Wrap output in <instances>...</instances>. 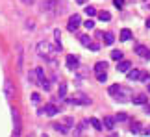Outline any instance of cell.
<instances>
[{
  "label": "cell",
  "mask_w": 150,
  "mask_h": 137,
  "mask_svg": "<svg viewBox=\"0 0 150 137\" xmlns=\"http://www.w3.org/2000/svg\"><path fill=\"white\" fill-rule=\"evenodd\" d=\"M59 52V48L54 47V44H50L48 41H39L37 43V54L41 56L45 59H52V56Z\"/></svg>",
  "instance_id": "obj_1"
},
{
  "label": "cell",
  "mask_w": 150,
  "mask_h": 137,
  "mask_svg": "<svg viewBox=\"0 0 150 137\" xmlns=\"http://www.w3.org/2000/svg\"><path fill=\"white\" fill-rule=\"evenodd\" d=\"M80 24H82V17H80L78 13H74V15L71 17V19H69V24H67V30H69V32H76Z\"/></svg>",
  "instance_id": "obj_2"
},
{
  "label": "cell",
  "mask_w": 150,
  "mask_h": 137,
  "mask_svg": "<svg viewBox=\"0 0 150 137\" xmlns=\"http://www.w3.org/2000/svg\"><path fill=\"white\" fill-rule=\"evenodd\" d=\"M128 96H132V91H130V89L119 87V91L115 93V96H113V98H115V100H119V102H128V100H130Z\"/></svg>",
  "instance_id": "obj_3"
},
{
  "label": "cell",
  "mask_w": 150,
  "mask_h": 137,
  "mask_svg": "<svg viewBox=\"0 0 150 137\" xmlns=\"http://www.w3.org/2000/svg\"><path fill=\"white\" fill-rule=\"evenodd\" d=\"M11 117H13V124H15V130H13V135H21V115L15 107H11Z\"/></svg>",
  "instance_id": "obj_4"
},
{
  "label": "cell",
  "mask_w": 150,
  "mask_h": 137,
  "mask_svg": "<svg viewBox=\"0 0 150 137\" xmlns=\"http://www.w3.org/2000/svg\"><path fill=\"white\" fill-rule=\"evenodd\" d=\"M59 111L57 109V107L54 106V104H47L45 107H41V109H39V115H47V117H54L56 113Z\"/></svg>",
  "instance_id": "obj_5"
},
{
  "label": "cell",
  "mask_w": 150,
  "mask_h": 137,
  "mask_svg": "<svg viewBox=\"0 0 150 137\" xmlns=\"http://www.w3.org/2000/svg\"><path fill=\"white\" fill-rule=\"evenodd\" d=\"M13 95H15L13 82H11V80H6V82H4V96H6V98H11Z\"/></svg>",
  "instance_id": "obj_6"
},
{
  "label": "cell",
  "mask_w": 150,
  "mask_h": 137,
  "mask_svg": "<svg viewBox=\"0 0 150 137\" xmlns=\"http://www.w3.org/2000/svg\"><path fill=\"white\" fill-rule=\"evenodd\" d=\"M135 54L141 56V58H145V59H150V50L146 47H143V44H137L135 47Z\"/></svg>",
  "instance_id": "obj_7"
},
{
  "label": "cell",
  "mask_w": 150,
  "mask_h": 137,
  "mask_svg": "<svg viewBox=\"0 0 150 137\" xmlns=\"http://www.w3.org/2000/svg\"><path fill=\"white\" fill-rule=\"evenodd\" d=\"M78 65H80V59L76 58V56H67V67L71 68V71L78 68Z\"/></svg>",
  "instance_id": "obj_8"
},
{
  "label": "cell",
  "mask_w": 150,
  "mask_h": 137,
  "mask_svg": "<svg viewBox=\"0 0 150 137\" xmlns=\"http://www.w3.org/2000/svg\"><path fill=\"white\" fill-rule=\"evenodd\" d=\"M115 117H104V122H102V126L106 128V130H113L115 128Z\"/></svg>",
  "instance_id": "obj_9"
},
{
  "label": "cell",
  "mask_w": 150,
  "mask_h": 137,
  "mask_svg": "<svg viewBox=\"0 0 150 137\" xmlns=\"http://www.w3.org/2000/svg\"><path fill=\"white\" fill-rule=\"evenodd\" d=\"M54 6H57V0H45V2L41 4V9L43 11H52Z\"/></svg>",
  "instance_id": "obj_10"
},
{
  "label": "cell",
  "mask_w": 150,
  "mask_h": 137,
  "mask_svg": "<svg viewBox=\"0 0 150 137\" xmlns=\"http://www.w3.org/2000/svg\"><path fill=\"white\" fill-rule=\"evenodd\" d=\"M132 102H134L135 106H143V104H146V102H148V96L146 95H137V96L132 98Z\"/></svg>",
  "instance_id": "obj_11"
},
{
  "label": "cell",
  "mask_w": 150,
  "mask_h": 137,
  "mask_svg": "<svg viewBox=\"0 0 150 137\" xmlns=\"http://www.w3.org/2000/svg\"><path fill=\"white\" fill-rule=\"evenodd\" d=\"M139 78H141V71H137V68L128 71V82H139Z\"/></svg>",
  "instance_id": "obj_12"
},
{
  "label": "cell",
  "mask_w": 150,
  "mask_h": 137,
  "mask_svg": "<svg viewBox=\"0 0 150 137\" xmlns=\"http://www.w3.org/2000/svg\"><path fill=\"white\" fill-rule=\"evenodd\" d=\"M130 67H132L130 61L120 59V61H119V65H117V71H119V72H128V71H130Z\"/></svg>",
  "instance_id": "obj_13"
},
{
  "label": "cell",
  "mask_w": 150,
  "mask_h": 137,
  "mask_svg": "<svg viewBox=\"0 0 150 137\" xmlns=\"http://www.w3.org/2000/svg\"><path fill=\"white\" fill-rule=\"evenodd\" d=\"M89 124L96 130V132H102V128H104V126H102V122L98 121V119H95V117H91V119H89Z\"/></svg>",
  "instance_id": "obj_14"
},
{
  "label": "cell",
  "mask_w": 150,
  "mask_h": 137,
  "mask_svg": "<svg viewBox=\"0 0 150 137\" xmlns=\"http://www.w3.org/2000/svg\"><path fill=\"white\" fill-rule=\"evenodd\" d=\"M67 95V83H59V89H57V98L63 100Z\"/></svg>",
  "instance_id": "obj_15"
},
{
  "label": "cell",
  "mask_w": 150,
  "mask_h": 137,
  "mask_svg": "<svg viewBox=\"0 0 150 137\" xmlns=\"http://www.w3.org/2000/svg\"><path fill=\"white\" fill-rule=\"evenodd\" d=\"M106 68H108V63L106 61H98V63L95 65V72L98 74V72H106Z\"/></svg>",
  "instance_id": "obj_16"
},
{
  "label": "cell",
  "mask_w": 150,
  "mask_h": 137,
  "mask_svg": "<svg viewBox=\"0 0 150 137\" xmlns=\"http://www.w3.org/2000/svg\"><path fill=\"white\" fill-rule=\"evenodd\" d=\"M120 41H130V39H132V32L128 30V28H124V30L122 32H120Z\"/></svg>",
  "instance_id": "obj_17"
},
{
  "label": "cell",
  "mask_w": 150,
  "mask_h": 137,
  "mask_svg": "<svg viewBox=\"0 0 150 137\" xmlns=\"http://www.w3.org/2000/svg\"><path fill=\"white\" fill-rule=\"evenodd\" d=\"M104 43H106V44H113L115 43V35H113L111 32H106V33H104Z\"/></svg>",
  "instance_id": "obj_18"
},
{
  "label": "cell",
  "mask_w": 150,
  "mask_h": 137,
  "mask_svg": "<svg viewBox=\"0 0 150 137\" xmlns=\"http://www.w3.org/2000/svg\"><path fill=\"white\" fill-rule=\"evenodd\" d=\"M143 124H139V122H135V124H132V128H130V132L134 133V135H137V133H143Z\"/></svg>",
  "instance_id": "obj_19"
},
{
  "label": "cell",
  "mask_w": 150,
  "mask_h": 137,
  "mask_svg": "<svg viewBox=\"0 0 150 137\" xmlns=\"http://www.w3.org/2000/svg\"><path fill=\"white\" fill-rule=\"evenodd\" d=\"M96 15H98V19L104 22V20H109V19H111V13H109V11H100V13H96Z\"/></svg>",
  "instance_id": "obj_20"
},
{
  "label": "cell",
  "mask_w": 150,
  "mask_h": 137,
  "mask_svg": "<svg viewBox=\"0 0 150 137\" xmlns=\"http://www.w3.org/2000/svg\"><path fill=\"white\" fill-rule=\"evenodd\" d=\"M35 74H37V83H41L43 80H45V71H43L41 67H37L35 68Z\"/></svg>",
  "instance_id": "obj_21"
},
{
  "label": "cell",
  "mask_w": 150,
  "mask_h": 137,
  "mask_svg": "<svg viewBox=\"0 0 150 137\" xmlns=\"http://www.w3.org/2000/svg\"><path fill=\"white\" fill-rule=\"evenodd\" d=\"M52 126H54V130H56V132H59V133H67L69 132V128L63 126V124H52Z\"/></svg>",
  "instance_id": "obj_22"
},
{
  "label": "cell",
  "mask_w": 150,
  "mask_h": 137,
  "mask_svg": "<svg viewBox=\"0 0 150 137\" xmlns=\"http://www.w3.org/2000/svg\"><path fill=\"white\" fill-rule=\"evenodd\" d=\"M80 43H82L83 47H89V44H91V37L89 35H80Z\"/></svg>",
  "instance_id": "obj_23"
},
{
  "label": "cell",
  "mask_w": 150,
  "mask_h": 137,
  "mask_svg": "<svg viewBox=\"0 0 150 137\" xmlns=\"http://www.w3.org/2000/svg\"><path fill=\"white\" fill-rule=\"evenodd\" d=\"M111 58L115 61H120V59H122V52H120V50H113V52H111Z\"/></svg>",
  "instance_id": "obj_24"
},
{
  "label": "cell",
  "mask_w": 150,
  "mask_h": 137,
  "mask_svg": "<svg viewBox=\"0 0 150 137\" xmlns=\"http://www.w3.org/2000/svg\"><path fill=\"white\" fill-rule=\"evenodd\" d=\"M87 124H89V121H82L80 126H78V130H76V133H83V130L87 128Z\"/></svg>",
  "instance_id": "obj_25"
},
{
  "label": "cell",
  "mask_w": 150,
  "mask_h": 137,
  "mask_svg": "<svg viewBox=\"0 0 150 137\" xmlns=\"http://www.w3.org/2000/svg\"><path fill=\"white\" fill-rule=\"evenodd\" d=\"M83 26L87 28V30H93V28H95V20H93V19H91V17H89V19L83 22Z\"/></svg>",
  "instance_id": "obj_26"
},
{
  "label": "cell",
  "mask_w": 150,
  "mask_h": 137,
  "mask_svg": "<svg viewBox=\"0 0 150 137\" xmlns=\"http://www.w3.org/2000/svg\"><path fill=\"white\" fill-rule=\"evenodd\" d=\"M85 13H87V17H95L96 15V9L93 8V6H87V8H85Z\"/></svg>",
  "instance_id": "obj_27"
},
{
  "label": "cell",
  "mask_w": 150,
  "mask_h": 137,
  "mask_svg": "<svg viewBox=\"0 0 150 137\" xmlns=\"http://www.w3.org/2000/svg\"><path fill=\"white\" fill-rule=\"evenodd\" d=\"M28 80H30V83H37V74H35V71H32L30 74H28Z\"/></svg>",
  "instance_id": "obj_28"
},
{
  "label": "cell",
  "mask_w": 150,
  "mask_h": 137,
  "mask_svg": "<svg viewBox=\"0 0 150 137\" xmlns=\"http://www.w3.org/2000/svg\"><path fill=\"white\" fill-rule=\"evenodd\" d=\"M119 87H120V85H119V83H115V85H111V87L108 89V93L111 95V96H115V93H117V91H119Z\"/></svg>",
  "instance_id": "obj_29"
},
{
  "label": "cell",
  "mask_w": 150,
  "mask_h": 137,
  "mask_svg": "<svg viewBox=\"0 0 150 137\" xmlns=\"http://www.w3.org/2000/svg\"><path fill=\"white\" fill-rule=\"evenodd\" d=\"M139 80H141L143 83H150V74H146V72H141V78H139Z\"/></svg>",
  "instance_id": "obj_30"
},
{
  "label": "cell",
  "mask_w": 150,
  "mask_h": 137,
  "mask_svg": "<svg viewBox=\"0 0 150 137\" xmlns=\"http://www.w3.org/2000/svg\"><path fill=\"white\" fill-rule=\"evenodd\" d=\"M96 80H98V82H106V80H108V74L106 72H98V74H96Z\"/></svg>",
  "instance_id": "obj_31"
},
{
  "label": "cell",
  "mask_w": 150,
  "mask_h": 137,
  "mask_svg": "<svg viewBox=\"0 0 150 137\" xmlns=\"http://www.w3.org/2000/svg\"><path fill=\"white\" fill-rule=\"evenodd\" d=\"M39 85H41V87H43L45 91H50V83H48V80H47V78H45V80H43V82L39 83Z\"/></svg>",
  "instance_id": "obj_32"
},
{
  "label": "cell",
  "mask_w": 150,
  "mask_h": 137,
  "mask_svg": "<svg viewBox=\"0 0 150 137\" xmlns=\"http://www.w3.org/2000/svg\"><path fill=\"white\" fill-rule=\"evenodd\" d=\"M115 121H119V122H124V121H128V117H126L124 113H119V115L115 117Z\"/></svg>",
  "instance_id": "obj_33"
},
{
  "label": "cell",
  "mask_w": 150,
  "mask_h": 137,
  "mask_svg": "<svg viewBox=\"0 0 150 137\" xmlns=\"http://www.w3.org/2000/svg\"><path fill=\"white\" fill-rule=\"evenodd\" d=\"M39 100H41V95H39V93H33L32 95V102H33V104H39Z\"/></svg>",
  "instance_id": "obj_34"
},
{
  "label": "cell",
  "mask_w": 150,
  "mask_h": 137,
  "mask_svg": "<svg viewBox=\"0 0 150 137\" xmlns=\"http://www.w3.org/2000/svg\"><path fill=\"white\" fill-rule=\"evenodd\" d=\"M19 71H22V48H19Z\"/></svg>",
  "instance_id": "obj_35"
},
{
  "label": "cell",
  "mask_w": 150,
  "mask_h": 137,
  "mask_svg": "<svg viewBox=\"0 0 150 137\" xmlns=\"http://www.w3.org/2000/svg\"><path fill=\"white\" fill-rule=\"evenodd\" d=\"M89 48L93 50V52H98V50H100V44H96V43H91V44H89Z\"/></svg>",
  "instance_id": "obj_36"
},
{
  "label": "cell",
  "mask_w": 150,
  "mask_h": 137,
  "mask_svg": "<svg viewBox=\"0 0 150 137\" xmlns=\"http://www.w3.org/2000/svg\"><path fill=\"white\" fill-rule=\"evenodd\" d=\"M113 4H115V8H122V6H124V0H113Z\"/></svg>",
  "instance_id": "obj_37"
},
{
  "label": "cell",
  "mask_w": 150,
  "mask_h": 137,
  "mask_svg": "<svg viewBox=\"0 0 150 137\" xmlns=\"http://www.w3.org/2000/svg\"><path fill=\"white\" fill-rule=\"evenodd\" d=\"M143 106H145V113H146V115H150V104L146 102V104H143Z\"/></svg>",
  "instance_id": "obj_38"
},
{
  "label": "cell",
  "mask_w": 150,
  "mask_h": 137,
  "mask_svg": "<svg viewBox=\"0 0 150 137\" xmlns=\"http://www.w3.org/2000/svg\"><path fill=\"white\" fill-rule=\"evenodd\" d=\"M143 133H145V135H150V128H148V130H143Z\"/></svg>",
  "instance_id": "obj_39"
},
{
  "label": "cell",
  "mask_w": 150,
  "mask_h": 137,
  "mask_svg": "<svg viewBox=\"0 0 150 137\" xmlns=\"http://www.w3.org/2000/svg\"><path fill=\"white\" fill-rule=\"evenodd\" d=\"M76 2H78V4H85V2H87V0H76Z\"/></svg>",
  "instance_id": "obj_40"
},
{
  "label": "cell",
  "mask_w": 150,
  "mask_h": 137,
  "mask_svg": "<svg viewBox=\"0 0 150 137\" xmlns=\"http://www.w3.org/2000/svg\"><path fill=\"white\" fill-rule=\"evenodd\" d=\"M146 28H150V17L146 19Z\"/></svg>",
  "instance_id": "obj_41"
},
{
  "label": "cell",
  "mask_w": 150,
  "mask_h": 137,
  "mask_svg": "<svg viewBox=\"0 0 150 137\" xmlns=\"http://www.w3.org/2000/svg\"><path fill=\"white\" fill-rule=\"evenodd\" d=\"M22 2H24V4H30V2H32V0H22Z\"/></svg>",
  "instance_id": "obj_42"
},
{
  "label": "cell",
  "mask_w": 150,
  "mask_h": 137,
  "mask_svg": "<svg viewBox=\"0 0 150 137\" xmlns=\"http://www.w3.org/2000/svg\"><path fill=\"white\" fill-rule=\"evenodd\" d=\"M148 93H150V85H148Z\"/></svg>",
  "instance_id": "obj_43"
},
{
  "label": "cell",
  "mask_w": 150,
  "mask_h": 137,
  "mask_svg": "<svg viewBox=\"0 0 150 137\" xmlns=\"http://www.w3.org/2000/svg\"><path fill=\"white\" fill-rule=\"evenodd\" d=\"M148 8H150V4H148Z\"/></svg>",
  "instance_id": "obj_44"
}]
</instances>
